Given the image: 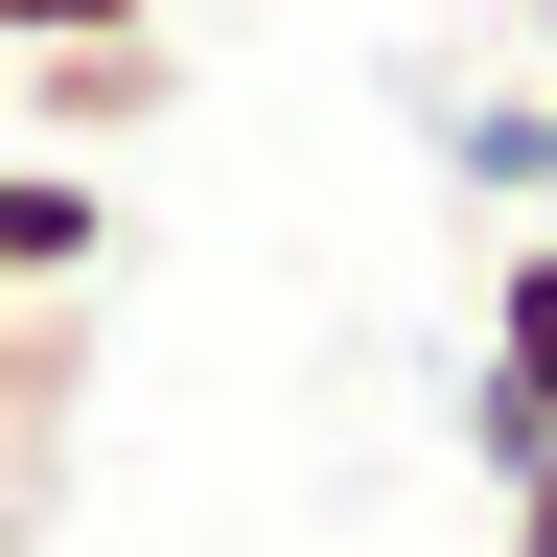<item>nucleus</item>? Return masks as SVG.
<instances>
[{"mask_svg": "<svg viewBox=\"0 0 557 557\" xmlns=\"http://www.w3.org/2000/svg\"><path fill=\"white\" fill-rule=\"evenodd\" d=\"M0 116H24V47H0Z\"/></svg>", "mask_w": 557, "mask_h": 557, "instance_id": "0eeeda50", "label": "nucleus"}, {"mask_svg": "<svg viewBox=\"0 0 557 557\" xmlns=\"http://www.w3.org/2000/svg\"><path fill=\"white\" fill-rule=\"evenodd\" d=\"M442 163H465V186L534 233V209H557V116H534V94H465V116H442Z\"/></svg>", "mask_w": 557, "mask_h": 557, "instance_id": "f03ea898", "label": "nucleus"}, {"mask_svg": "<svg viewBox=\"0 0 557 557\" xmlns=\"http://www.w3.org/2000/svg\"><path fill=\"white\" fill-rule=\"evenodd\" d=\"M487 557H557V465H511V534H487Z\"/></svg>", "mask_w": 557, "mask_h": 557, "instance_id": "39448f33", "label": "nucleus"}, {"mask_svg": "<svg viewBox=\"0 0 557 557\" xmlns=\"http://www.w3.org/2000/svg\"><path fill=\"white\" fill-rule=\"evenodd\" d=\"M24 511H47V487H0V557H24Z\"/></svg>", "mask_w": 557, "mask_h": 557, "instance_id": "423d86ee", "label": "nucleus"}, {"mask_svg": "<svg viewBox=\"0 0 557 557\" xmlns=\"http://www.w3.org/2000/svg\"><path fill=\"white\" fill-rule=\"evenodd\" d=\"M139 94H163V47H24V116H70V139H116Z\"/></svg>", "mask_w": 557, "mask_h": 557, "instance_id": "20e7f679", "label": "nucleus"}, {"mask_svg": "<svg viewBox=\"0 0 557 557\" xmlns=\"http://www.w3.org/2000/svg\"><path fill=\"white\" fill-rule=\"evenodd\" d=\"M47 418H70V325H47V302H0V487L47 465Z\"/></svg>", "mask_w": 557, "mask_h": 557, "instance_id": "7ed1b4c3", "label": "nucleus"}, {"mask_svg": "<svg viewBox=\"0 0 557 557\" xmlns=\"http://www.w3.org/2000/svg\"><path fill=\"white\" fill-rule=\"evenodd\" d=\"M534 116H557V94H534ZM534 233H557V209H534Z\"/></svg>", "mask_w": 557, "mask_h": 557, "instance_id": "1a4fd4ad", "label": "nucleus"}, {"mask_svg": "<svg viewBox=\"0 0 557 557\" xmlns=\"http://www.w3.org/2000/svg\"><path fill=\"white\" fill-rule=\"evenodd\" d=\"M534 47H557V0H534Z\"/></svg>", "mask_w": 557, "mask_h": 557, "instance_id": "6e6552de", "label": "nucleus"}, {"mask_svg": "<svg viewBox=\"0 0 557 557\" xmlns=\"http://www.w3.org/2000/svg\"><path fill=\"white\" fill-rule=\"evenodd\" d=\"M465 442H487V487H511V465H557V233H511V278H487V372H465Z\"/></svg>", "mask_w": 557, "mask_h": 557, "instance_id": "f257e3e1", "label": "nucleus"}]
</instances>
